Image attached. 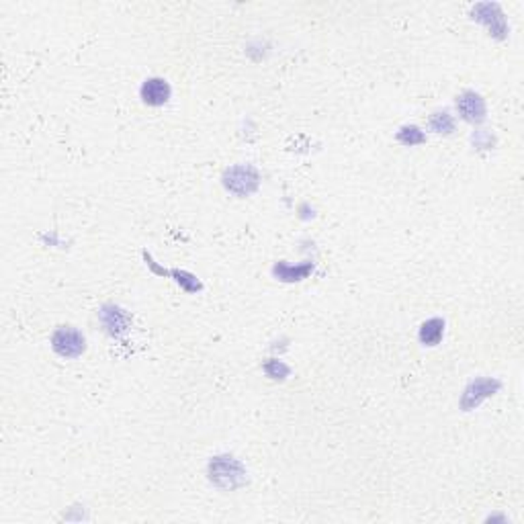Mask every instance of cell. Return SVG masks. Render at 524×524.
I'll list each match as a JSON object with an SVG mask.
<instances>
[{"label": "cell", "instance_id": "obj_1", "mask_svg": "<svg viewBox=\"0 0 524 524\" xmlns=\"http://www.w3.org/2000/svg\"><path fill=\"white\" fill-rule=\"evenodd\" d=\"M207 473H209V481L221 489L242 488L246 484V469L238 459L230 455L213 457L207 467Z\"/></svg>", "mask_w": 524, "mask_h": 524}, {"label": "cell", "instance_id": "obj_2", "mask_svg": "<svg viewBox=\"0 0 524 524\" xmlns=\"http://www.w3.org/2000/svg\"><path fill=\"white\" fill-rule=\"evenodd\" d=\"M221 182L235 197H248V195L256 193V189L260 184V174L256 172V168L248 166V164H238V166H232L223 172Z\"/></svg>", "mask_w": 524, "mask_h": 524}, {"label": "cell", "instance_id": "obj_3", "mask_svg": "<svg viewBox=\"0 0 524 524\" xmlns=\"http://www.w3.org/2000/svg\"><path fill=\"white\" fill-rule=\"evenodd\" d=\"M52 348L64 359H76L87 350V340H84L82 332H78L76 328L62 325L52 336Z\"/></svg>", "mask_w": 524, "mask_h": 524}, {"label": "cell", "instance_id": "obj_4", "mask_svg": "<svg viewBox=\"0 0 524 524\" xmlns=\"http://www.w3.org/2000/svg\"><path fill=\"white\" fill-rule=\"evenodd\" d=\"M471 15L475 21H479L481 25H486L489 31V35H494L496 39H504L508 33V25L506 18H504V13L500 11L498 4H491V2H481L477 4Z\"/></svg>", "mask_w": 524, "mask_h": 524}, {"label": "cell", "instance_id": "obj_5", "mask_svg": "<svg viewBox=\"0 0 524 524\" xmlns=\"http://www.w3.org/2000/svg\"><path fill=\"white\" fill-rule=\"evenodd\" d=\"M457 111L463 117V121H467L471 126H479L486 121V101L481 99V94L473 91L461 92L457 96Z\"/></svg>", "mask_w": 524, "mask_h": 524}, {"label": "cell", "instance_id": "obj_6", "mask_svg": "<svg viewBox=\"0 0 524 524\" xmlns=\"http://www.w3.org/2000/svg\"><path fill=\"white\" fill-rule=\"evenodd\" d=\"M498 389H500V381L475 379L469 387L465 389V394H463V398H461V408H463L465 412H469L473 408H477L484 399L491 398Z\"/></svg>", "mask_w": 524, "mask_h": 524}, {"label": "cell", "instance_id": "obj_7", "mask_svg": "<svg viewBox=\"0 0 524 524\" xmlns=\"http://www.w3.org/2000/svg\"><path fill=\"white\" fill-rule=\"evenodd\" d=\"M170 94V84L164 78H147L140 91V96L147 107H162L168 103Z\"/></svg>", "mask_w": 524, "mask_h": 524}, {"label": "cell", "instance_id": "obj_8", "mask_svg": "<svg viewBox=\"0 0 524 524\" xmlns=\"http://www.w3.org/2000/svg\"><path fill=\"white\" fill-rule=\"evenodd\" d=\"M313 271V262H303V264H287V262H277L272 267V274L279 279V281H285V283H293V281H303L309 272Z\"/></svg>", "mask_w": 524, "mask_h": 524}, {"label": "cell", "instance_id": "obj_9", "mask_svg": "<svg viewBox=\"0 0 524 524\" xmlns=\"http://www.w3.org/2000/svg\"><path fill=\"white\" fill-rule=\"evenodd\" d=\"M101 320L107 328V332L111 336H117L121 332H126L127 325H129V316H127L123 309L113 308V306H107L101 311Z\"/></svg>", "mask_w": 524, "mask_h": 524}, {"label": "cell", "instance_id": "obj_10", "mask_svg": "<svg viewBox=\"0 0 524 524\" xmlns=\"http://www.w3.org/2000/svg\"><path fill=\"white\" fill-rule=\"evenodd\" d=\"M442 334H445V322L440 318H433V320L422 324L418 336H420V342L424 346H436L442 340Z\"/></svg>", "mask_w": 524, "mask_h": 524}, {"label": "cell", "instance_id": "obj_11", "mask_svg": "<svg viewBox=\"0 0 524 524\" xmlns=\"http://www.w3.org/2000/svg\"><path fill=\"white\" fill-rule=\"evenodd\" d=\"M428 127L433 129L434 133H442V135H449L455 131V119L449 111H436L433 113L430 121H428Z\"/></svg>", "mask_w": 524, "mask_h": 524}, {"label": "cell", "instance_id": "obj_12", "mask_svg": "<svg viewBox=\"0 0 524 524\" xmlns=\"http://www.w3.org/2000/svg\"><path fill=\"white\" fill-rule=\"evenodd\" d=\"M398 142L403 145H418V144H424L426 142V135H424V131H420V127L416 126H403L401 129L398 131Z\"/></svg>", "mask_w": 524, "mask_h": 524}, {"label": "cell", "instance_id": "obj_13", "mask_svg": "<svg viewBox=\"0 0 524 524\" xmlns=\"http://www.w3.org/2000/svg\"><path fill=\"white\" fill-rule=\"evenodd\" d=\"M264 373H267V375H269V377H271V379H274V381L285 379V377L289 375V367H287L285 362L274 361V359H271V361L264 362Z\"/></svg>", "mask_w": 524, "mask_h": 524}, {"label": "cell", "instance_id": "obj_14", "mask_svg": "<svg viewBox=\"0 0 524 524\" xmlns=\"http://www.w3.org/2000/svg\"><path fill=\"white\" fill-rule=\"evenodd\" d=\"M172 274L177 277V281H179V285H182L186 291H199L201 289V283L193 277V274H189V272H182V271H172Z\"/></svg>", "mask_w": 524, "mask_h": 524}, {"label": "cell", "instance_id": "obj_15", "mask_svg": "<svg viewBox=\"0 0 524 524\" xmlns=\"http://www.w3.org/2000/svg\"><path fill=\"white\" fill-rule=\"evenodd\" d=\"M473 145L475 147H481V150H488L494 145V135L488 133V131H475L473 135Z\"/></svg>", "mask_w": 524, "mask_h": 524}]
</instances>
